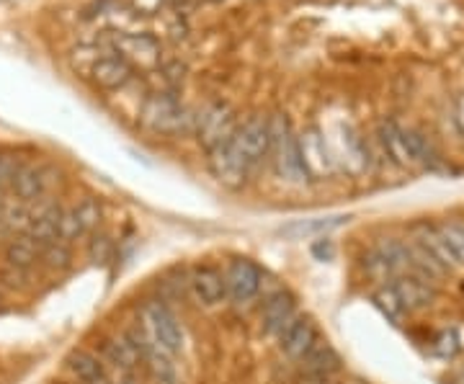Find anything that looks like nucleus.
I'll list each match as a JSON object with an SVG mask.
<instances>
[{
    "label": "nucleus",
    "mask_w": 464,
    "mask_h": 384,
    "mask_svg": "<svg viewBox=\"0 0 464 384\" xmlns=\"http://www.w3.org/2000/svg\"><path fill=\"white\" fill-rule=\"evenodd\" d=\"M296 144H299V158H302V168L307 173L310 181H320V179H331L336 173V161L333 153L328 147V142L322 137V132L310 127L302 135H296Z\"/></svg>",
    "instance_id": "obj_6"
},
{
    "label": "nucleus",
    "mask_w": 464,
    "mask_h": 384,
    "mask_svg": "<svg viewBox=\"0 0 464 384\" xmlns=\"http://www.w3.org/2000/svg\"><path fill=\"white\" fill-rule=\"evenodd\" d=\"M364 268H366V274L374 279V282H395L398 279V274H395V268L387 263L384 256H380L377 250H372L366 258H364Z\"/></svg>",
    "instance_id": "obj_28"
},
{
    "label": "nucleus",
    "mask_w": 464,
    "mask_h": 384,
    "mask_svg": "<svg viewBox=\"0 0 464 384\" xmlns=\"http://www.w3.org/2000/svg\"><path fill=\"white\" fill-rule=\"evenodd\" d=\"M114 256V240L106 232H93L88 240V261L96 266H104Z\"/></svg>",
    "instance_id": "obj_27"
},
{
    "label": "nucleus",
    "mask_w": 464,
    "mask_h": 384,
    "mask_svg": "<svg viewBox=\"0 0 464 384\" xmlns=\"http://www.w3.org/2000/svg\"><path fill=\"white\" fill-rule=\"evenodd\" d=\"M134 5H137L142 13H155V11L163 5V0H134Z\"/></svg>",
    "instance_id": "obj_32"
},
{
    "label": "nucleus",
    "mask_w": 464,
    "mask_h": 384,
    "mask_svg": "<svg viewBox=\"0 0 464 384\" xmlns=\"http://www.w3.org/2000/svg\"><path fill=\"white\" fill-rule=\"evenodd\" d=\"M237 124H240V119H237V114H235L230 103L214 101L196 114L193 132H196L199 144L207 153H211L214 147H219V144L230 140L232 135L237 132Z\"/></svg>",
    "instance_id": "obj_3"
},
{
    "label": "nucleus",
    "mask_w": 464,
    "mask_h": 384,
    "mask_svg": "<svg viewBox=\"0 0 464 384\" xmlns=\"http://www.w3.org/2000/svg\"><path fill=\"white\" fill-rule=\"evenodd\" d=\"M454 384H464V369L460 371V377H457V382H454Z\"/></svg>",
    "instance_id": "obj_35"
},
{
    "label": "nucleus",
    "mask_w": 464,
    "mask_h": 384,
    "mask_svg": "<svg viewBox=\"0 0 464 384\" xmlns=\"http://www.w3.org/2000/svg\"><path fill=\"white\" fill-rule=\"evenodd\" d=\"M191 289L202 304H219L228 297L225 274H219L214 266H199L191 274Z\"/></svg>",
    "instance_id": "obj_16"
},
{
    "label": "nucleus",
    "mask_w": 464,
    "mask_h": 384,
    "mask_svg": "<svg viewBox=\"0 0 464 384\" xmlns=\"http://www.w3.org/2000/svg\"><path fill=\"white\" fill-rule=\"evenodd\" d=\"M70 212H73L75 223L81 227L83 238H90L93 232H99V227L104 223V206H101L99 199H93V196H88L81 204H75Z\"/></svg>",
    "instance_id": "obj_23"
},
{
    "label": "nucleus",
    "mask_w": 464,
    "mask_h": 384,
    "mask_svg": "<svg viewBox=\"0 0 464 384\" xmlns=\"http://www.w3.org/2000/svg\"><path fill=\"white\" fill-rule=\"evenodd\" d=\"M29 220H31L29 204L8 199V204L0 209V243H8L16 235H23L26 227H29Z\"/></svg>",
    "instance_id": "obj_21"
},
{
    "label": "nucleus",
    "mask_w": 464,
    "mask_h": 384,
    "mask_svg": "<svg viewBox=\"0 0 464 384\" xmlns=\"http://www.w3.org/2000/svg\"><path fill=\"white\" fill-rule=\"evenodd\" d=\"M269 127H271V150L269 158L274 162V170L279 179L287 183L302 186L307 183V173L302 168V158H299V144H296V132L292 129L289 119L284 114H274L269 117Z\"/></svg>",
    "instance_id": "obj_1"
},
{
    "label": "nucleus",
    "mask_w": 464,
    "mask_h": 384,
    "mask_svg": "<svg viewBox=\"0 0 464 384\" xmlns=\"http://www.w3.org/2000/svg\"><path fill=\"white\" fill-rule=\"evenodd\" d=\"M436 230L443 238L446 248L451 250V256L457 258V263L464 266V223H442L436 224Z\"/></svg>",
    "instance_id": "obj_26"
},
{
    "label": "nucleus",
    "mask_w": 464,
    "mask_h": 384,
    "mask_svg": "<svg viewBox=\"0 0 464 384\" xmlns=\"http://www.w3.org/2000/svg\"><path fill=\"white\" fill-rule=\"evenodd\" d=\"M5 266L11 268H23V271H31L37 263H39V256H42V245L34 243L29 235H16L13 240L5 243Z\"/></svg>",
    "instance_id": "obj_20"
},
{
    "label": "nucleus",
    "mask_w": 464,
    "mask_h": 384,
    "mask_svg": "<svg viewBox=\"0 0 464 384\" xmlns=\"http://www.w3.org/2000/svg\"><path fill=\"white\" fill-rule=\"evenodd\" d=\"M140 122L155 135H184V132H193L196 114L186 109L173 93H155L142 106Z\"/></svg>",
    "instance_id": "obj_2"
},
{
    "label": "nucleus",
    "mask_w": 464,
    "mask_h": 384,
    "mask_svg": "<svg viewBox=\"0 0 464 384\" xmlns=\"http://www.w3.org/2000/svg\"><path fill=\"white\" fill-rule=\"evenodd\" d=\"M88 75H90V81L96 83L99 88H104V91H116V88H125V85L132 81L134 67H132L125 57H119L116 52L106 49V55H101V57H96V60L90 62Z\"/></svg>",
    "instance_id": "obj_12"
},
{
    "label": "nucleus",
    "mask_w": 464,
    "mask_h": 384,
    "mask_svg": "<svg viewBox=\"0 0 464 384\" xmlns=\"http://www.w3.org/2000/svg\"><path fill=\"white\" fill-rule=\"evenodd\" d=\"M235 144L240 147V153L245 155V161L251 165H258L261 161L269 158V150H271V127H269V117H248L245 122L237 124V132H235Z\"/></svg>",
    "instance_id": "obj_8"
},
{
    "label": "nucleus",
    "mask_w": 464,
    "mask_h": 384,
    "mask_svg": "<svg viewBox=\"0 0 464 384\" xmlns=\"http://www.w3.org/2000/svg\"><path fill=\"white\" fill-rule=\"evenodd\" d=\"M454 114H457V124H460V129H462V135H464V93L457 99Z\"/></svg>",
    "instance_id": "obj_33"
},
{
    "label": "nucleus",
    "mask_w": 464,
    "mask_h": 384,
    "mask_svg": "<svg viewBox=\"0 0 464 384\" xmlns=\"http://www.w3.org/2000/svg\"><path fill=\"white\" fill-rule=\"evenodd\" d=\"M39 263H42L47 271H64V268H70V263H73V250H70V245L60 243V240H57V243L44 245Z\"/></svg>",
    "instance_id": "obj_24"
},
{
    "label": "nucleus",
    "mask_w": 464,
    "mask_h": 384,
    "mask_svg": "<svg viewBox=\"0 0 464 384\" xmlns=\"http://www.w3.org/2000/svg\"><path fill=\"white\" fill-rule=\"evenodd\" d=\"M67 369L81 384L93 382V380H99V377L106 374L104 362L99 356H93L90 351H73L67 356Z\"/></svg>",
    "instance_id": "obj_22"
},
{
    "label": "nucleus",
    "mask_w": 464,
    "mask_h": 384,
    "mask_svg": "<svg viewBox=\"0 0 464 384\" xmlns=\"http://www.w3.org/2000/svg\"><path fill=\"white\" fill-rule=\"evenodd\" d=\"M140 325H142V330L148 333L155 344L163 345L173 356L181 353V348H184V327H181L176 312L170 310L168 304L160 302V300L142 304Z\"/></svg>",
    "instance_id": "obj_4"
},
{
    "label": "nucleus",
    "mask_w": 464,
    "mask_h": 384,
    "mask_svg": "<svg viewBox=\"0 0 464 384\" xmlns=\"http://www.w3.org/2000/svg\"><path fill=\"white\" fill-rule=\"evenodd\" d=\"M23 162L16 153H0V191H11V181Z\"/></svg>",
    "instance_id": "obj_29"
},
{
    "label": "nucleus",
    "mask_w": 464,
    "mask_h": 384,
    "mask_svg": "<svg viewBox=\"0 0 464 384\" xmlns=\"http://www.w3.org/2000/svg\"><path fill=\"white\" fill-rule=\"evenodd\" d=\"M88 384H114V382H111V377H106L104 374V377H99V380H93V382H88Z\"/></svg>",
    "instance_id": "obj_34"
},
{
    "label": "nucleus",
    "mask_w": 464,
    "mask_h": 384,
    "mask_svg": "<svg viewBox=\"0 0 464 384\" xmlns=\"http://www.w3.org/2000/svg\"><path fill=\"white\" fill-rule=\"evenodd\" d=\"M108 49L116 52L119 57L132 65V62H140V65H155L160 60V44L148 37V34H129V31H116L111 34L108 39Z\"/></svg>",
    "instance_id": "obj_11"
},
{
    "label": "nucleus",
    "mask_w": 464,
    "mask_h": 384,
    "mask_svg": "<svg viewBox=\"0 0 464 384\" xmlns=\"http://www.w3.org/2000/svg\"><path fill=\"white\" fill-rule=\"evenodd\" d=\"M317 341H320L317 325L313 323L310 318H302V315H296L295 320L279 333L281 351H284V356L292 359V362H302V359L315 348Z\"/></svg>",
    "instance_id": "obj_10"
},
{
    "label": "nucleus",
    "mask_w": 464,
    "mask_h": 384,
    "mask_svg": "<svg viewBox=\"0 0 464 384\" xmlns=\"http://www.w3.org/2000/svg\"><path fill=\"white\" fill-rule=\"evenodd\" d=\"M410 240H416V243L421 245L425 253H431L436 261L442 263L446 271H454L460 263H457V258L451 256V250L446 248V243H443V238L439 235V230H436V224H428V223H421L413 227V238Z\"/></svg>",
    "instance_id": "obj_18"
},
{
    "label": "nucleus",
    "mask_w": 464,
    "mask_h": 384,
    "mask_svg": "<svg viewBox=\"0 0 464 384\" xmlns=\"http://www.w3.org/2000/svg\"><path fill=\"white\" fill-rule=\"evenodd\" d=\"M235 137V135H232ZM228 140L225 144L214 147L210 153V170L211 176L222 186L228 188H240L243 183L248 181L253 165L245 161V155L240 153V147L235 144V140Z\"/></svg>",
    "instance_id": "obj_7"
},
{
    "label": "nucleus",
    "mask_w": 464,
    "mask_h": 384,
    "mask_svg": "<svg viewBox=\"0 0 464 384\" xmlns=\"http://www.w3.org/2000/svg\"><path fill=\"white\" fill-rule=\"evenodd\" d=\"M436 348H439V353H443V356L457 353V348H460V345H457V336H454V333H443Z\"/></svg>",
    "instance_id": "obj_31"
},
{
    "label": "nucleus",
    "mask_w": 464,
    "mask_h": 384,
    "mask_svg": "<svg viewBox=\"0 0 464 384\" xmlns=\"http://www.w3.org/2000/svg\"><path fill=\"white\" fill-rule=\"evenodd\" d=\"M296 315V300L292 292L287 289H279L276 294H271L266 304H263V312H261V323H263V330L271 333V336H279L287 325L295 320Z\"/></svg>",
    "instance_id": "obj_14"
},
{
    "label": "nucleus",
    "mask_w": 464,
    "mask_h": 384,
    "mask_svg": "<svg viewBox=\"0 0 464 384\" xmlns=\"http://www.w3.org/2000/svg\"><path fill=\"white\" fill-rule=\"evenodd\" d=\"M0 279L3 284L8 286V289H29L31 286V271H23V268H11V266H5L3 268V274H0Z\"/></svg>",
    "instance_id": "obj_30"
},
{
    "label": "nucleus",
    "mask_w": 464,
    "mask_h": 384,
    "mask_svg": "<svg viewBox=\"0 0 464 384\" xmlns=\"http://www.w3.org/2000/svg\"><path fill=\"white\" fill-rule=\"evenodd\" d=\"M377 135H380L382 147H384L390 161L395 162V165H400V168L413 165L408 142H405V129H402L400 124L392 122V119H384V122H380V132Z\"/></svg>",
    "instance_id": "obj_19"
},
{
    "label": "nucleus",
    "mask_w": 464,
    "mask_h": 384,
    "mask_svg": "<svg viewBox=\"0 0 464 384\" xmlns=\"http://www.w3.org/2000/svg\"><path fill=\"white\" fill-rule=\"evenodd\" d=\"M0 302H3V294H0Z\"/></svg>",
    "instance_id": "obj_36"
},
{
    "label": "nucleus",
    "mask_w": 464,
    "mask_h": 384,
    "mask_svg": "<svg viewBox=\"0 0 464 384\" xmlns=\"http://www.w3.org/2000/svg\"><path fill=\"white\" fill-rule=\"evenodd\" d=\"M374 304L380 307V312L384 318H390V320H400L402 315H405V307H402L400 297H398V292L392 289V284L390 286H380L377 292H374Z\"/></svg>",
    "instance_id": "obj_25"
},
{
    "label": "nucleus",
    "mask_w": 464,
    "mask_h": 384,
    "mask_svg": "<svg viewBox=\"0 0 464 384\" xmlns=\"http://www.w3.org/2000/svg\"><path fill=\"white\" fill-rule=\"evenodd\" d=\"M302 366H305V371H307V377L313 382H328L333 374L340 371L343 362H340V356H338V351L333 345L317 341L315 348L302 359Z\"/></svg>",
    "instance_id": "obj_17"
},
{
    "label": "nucleus",
    "mask_w": 464,
    "mask_h": 384,
    "mask_svg": "<svg viewBox=\"0 0 464 384\" xmlns=\"http://www.w3.org/2000/svg\"><path fill=\"white\" fill-rule=\"evenodd\" d=\"M392 289L398 292L405 312L425 310V307H431L434 300H436V284L423 282V279L413 276V274H400V276L395 279V284H392Z\"/></svg>",
    "instance_id": "obj_15"
},
{
    "label": "nucleus",
    "mask_w": 464,
    "mask_h": 384,
    "mask_svg": "<svg viewBox=\"0 0 464 384\" xmlns=\"http://www.w3.org/2000/svg\"><path fill=\"white\" fill-rule=\"evenodd\" d=\"M263 274L253 261L248 258H235L225 271V286H228V297L235 302H251L255 294L261 292Z\"/></svg>",
    "instance_id": "obj_9"
},
{
    "label": "nucleus",
    "mask_w": 464,
    "mask_h": 384,
    "mask_svg": "<svg viewBox=\"0 0 464 384\" xmlns=\"http://www.w3.org/2000/svg\"><path fill=\"white\" fill-rule=\"evenodd\" d=\"M39 206L31 209V220H29V227L23 235H29L34 243L44 245L57 243V235H60V223H63V206L57 202H37Z\"/></svg>",
    "instance_id": "obj_13"
},
{
    "label": "nucleus",
    "mask_w": 464,
    "mask_h": 384,
    "mask_svg": "<svg viewBox=\"0 0 464 384\" xmlns=\"http://www.w3.org/2000/svg\"><path fill=\"white\" fill-rule=\"evenodd\" d=\"M55 183H60V173L55 168L37 165V162H23L11 181V194L16 196V202L37 204L52 191Z\"/></svg>",
    "instance_id": "obj_5"
}]
</instances>
